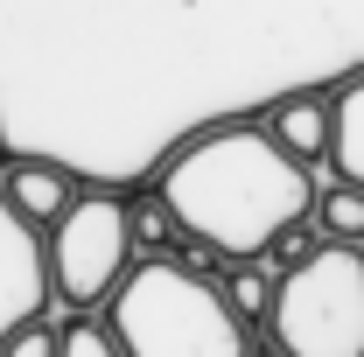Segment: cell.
Returning a JSON list of instances; mask_svg holds the SVG:
<instances>
[{
	"instance_id": "cell-1",
	"label": "cell",
	"mask_w": 364,
	"mask_h": 357,
	"mask_svg": "<svg viewBox=\"0 0 364 357\" xmlns=\"http://www.w3.org/2000/svg\"><path fill=\"white\" fill-rule=\"evenodd\" d=\"M154 196L210 252H225V260H267L273 231L316 211V169L287 161L267 140V127L238 119V127H210L189 147H176L168 169L154 176Z\"/></svg>"
},
{
	"instance_id": "cell-2",
	"label": "cell",
	"mask_w": 364,
	"mask_h": 357,
	"mask_svg": "<svg viewBox=\"0 0 364 357\" xmlns=\"http://www.w3.org/2000/svg\"><path fill=\"white\" fill-rule=\"evenodd\" d=\"M105 329L127 357H245V322L225 309L210 280H189L168 260H140L105 302Z\"/></svg>"
},
{
	"instance_id": "cell-3",
	"label": "cell",
	"mask_w": 364,
	"mask_h": 357,
	"mask_svg": "<svg viewBox=\"0 0 364 357\" xmlns=\"http://www.w3.org/2000/svg\"><path fill=\"white\" fill-rule=\"evenodd\" d=\"M273 336L287 357H364V245H322L280 273Z\"/></svg>"
},
{
	"instance_id": "cell-4",
	"label": "cell",
	"mask_w": 364,
	"mask_h": 357,
	"mask_svg": "<svg viewBox=\"0 0 364 357\" xmlns=\"http://www.w3.org/2000/svg\"><path fill=\"white\" fill-rule=\"evenodd\" d=\"M49 252V302L56 309H105L119 294V280L140 267L134 231H127V196L85 189L70 203V218L43 238Z\"/></svg>"
},
{
	"instance_id": "cell-5",
	"label": "cell",
	"mask_w": 364,
	"mask_h": 357,
	"mask_svg": "<svg viewBox=\"0 0 364 357\" xmlns=\"http://www.w3.org/2000/svg\"><path fill=\"white\" fill-rule=\"evenodd\" d=\"M49 252H43V231H28V224L7 211V196H0V343L21 329V322H36L49 315Z\"/></svg>"
},
{
	"instance_id": "cell-6",
	"label": "cell",
	"mask_w": 364,
	"mask_h": 357,
	"mask_svg": "<svg viewBox=\"0 0 364 357\" xmlns=\"http://www.w3.org/2000/svg\"><path fill=\"white\" fill-rule=\"evenodd\" d=\"M0 196H7V211L28 224V231H56V224L70 218V203L85 196L77 182H70V169H56V161H7L0 169Z\"/></svg>"
},
{
	"instance_id": "cell-7",
	"label": "cell",
	"mask_w": 364,
	"mask_h": 357,
	"mask_svg": "<svg viewBox=\"0 0 364 357\" xmlns=\"http://www.w3.org/2000/svg\"><path fill=\"white\" fill-rule=\"evenodd\" d=\"M259 127H267V140L287 154V161L322 169V161H329V134H336V105H329V91H294V98L267 105Z\"/></svg>"
},
{
	"instance_id": "cell-8",
	"label": "cell",
	"mask_w": 364,
	"mask_h": 357,
	"mask_svg": "<svg viewBox=\"0 0 364 357\" xmlns=\"http://www.w3.org/2000/svg\"><path fill=\"white\" fill-rule=\"evenodd\" d=\"M218 294H225V309L252 329V322H273V302H280V273L267 260H225V273L210 280Z\"/></svg>"
},
{
	"instance_id": "cell-9",
	"label": "cell",
	"mask_w": 364,
	"mask_h": 357,
	"mask_svg": "<svg viewBox=\"0 0 364 357\" xmlns=\"http://www.w3.org/2000/svg\"><path fill=\"white\" fill-rule=\"evenodd\" d=\"M329 105H336V134H329V176L336 182H358L364 189V70L350 85L329 91Z\"/></svg>"
},
{
	"instance_id": "cell-10",
	"label": "cell",
	"mask_w": 364,
	"mask_h": 357,
	"mask_svg": "<svg viewBox=\"0 0 364 357\" xmlns=\"http://www.w3.org/2000/svg\"><path fill=\"white\" fill-rule=\"evenodd\" d=\"M127 231H134V260H168L182 245V224L176 211L154 196V189H140V196H127Z\"/></svg>"
},
{
	"instance_id": "cell-11",
	"label": "cell",
	"mask_w": 364,
	"mask_h": 357,
	"mask_svg": "<svg viewBox=\"0 0 364 357\" xmlns=\"http://www.w3.org/2000/svg\"><path fill=\"white\" fill-rule=\"evenodd\" d=\"M316 224H322L329 245H364V189L322 176L316 182Z\"/></svg>"
},
{
	"instance_id": "cell-12",
	"label": "cell",
	"mask_w": 364,
	"mask_h": 357,
	"mask_svg": "<svg viewBox=\"0 0 364 357\" xmlns=\"http://www.w3.org/2000/svg\"><path fill=\"white\" fill-rule=\"evenodd\" d=\"M56 329H63V357H127L98 309H63V322H56Z\"/></svg>"
},
{
	"instance_id": "cell-13",
	"label": "cell",
	"mask_w": 364,
	"mask_h": 357,
	"mask_svg": "<svg viewBox=\"0 0 364 357\" xmlns=\"http://www.w3.org/2000/svg\"><path fill=\"white\" fill-rule=\"evenodd\" d=\"M322 245H329V238H322L316 211H309V218H294V224H280V231H273V245H267V267H273V273H294V267H309V260H316Z\"/></svg>"
},
{
	"instance_id": "cell-14",
	"label": "cell",
	"mask_w": 364,
	"mask_h": 357,
	"mask_svg": "<svg viewBox=\"0 0 364 357\" xmlns=\"http://www.w3.org/2000/svg\"><path fill=\"white\" fill-rule=\"evenodd\" d=\"M0 357H63V329H56L49 315H36V322H21V329L0 343Z\"/></svg>"
},
{
	"instance_id": "cell-15",
	"label": "cell",
	"mask_w": 364,
	"mask_h": 357,
	"mask_svg": "<svg viewBox=\"0 0 364 357\" xmlns=\"http://www.w3.org/2000/svg\"><path fill=\"white\" fill-rule=\"evenodd\" d=\"M245 343H252L245 357H287V351H280V336H273V322H252V329H245Z\"/></svg>"
}]
</instances>
